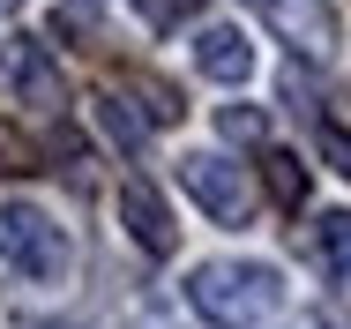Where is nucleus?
Here are the masks:
<instances>
[{
	"instance_id": "f257e3e1",
	"label": "nucleus",
	"mask_w": 351,
	"mask_h": 329,
	"mask_svg": "<svg viewBox=\"0 0 351 329\" xmlns=\"http://www.w3.org/2000/svg\"><path fill=\"white\" fill-rule=\"evenodd\" d=\"M187 307L210 329H262L284 307V277L269 262H202L187 277Z\"/></svg>"
},
{
	"instance_id": "f03ea898",
	"label": "nucleus",
	"mask_w": 351,
	"mask_h": 329,
	"mask_svg": "<svg viewBox=\"0 0 351 329\" xmlns=\"http://www.w3.org/2000/svg\"><path fill=\"white\" fill-rule=\"evenodd\" d=\"M0 255H8V269H23V277L53 284V277L68 269V232H60L45 209L8 202V209H0Z\"/></svg>"
},
{
	"instance_id": "7ed1b4c3",
	"label": "nucleus",
	"mask_w": 351,
	"mask_h": 329,
	"mask_svg": "<svg viewBox=\"0 0 351 329\" xmlns=\"http://www.w3.org/2000/svg\"><path fill=\"white\" fill-rule=\"evenodd\" d=\"M180 188L202 202L217 225H254V188H247V172H239L232 157H217V150L180 157Z\"/></svg>"
},
{
	"instance_id": "20e7f679",
	"label": "nucleus",
	"mask_w": 351,
	"mask_h": 329,
	"mask_svg": "<svg viewBox=\"0 0 351 329\" xmlns=\"http://www.w3.org/2000/svg\"><path fill=\"white\" fill-rule=\"evenodd\" d=\"M0 75H8V90H15L23 105H38V113H60V105H68L60 60H53L38 38H8V45H0Z\"/></svg>"
},
{
	"instance_id": "39448f33",
	"label": "nucleus",
	"mask_w": 351,
	"mask_h": 329,
	"mask_svg": "<svg viewBox=\"0 0 351 329\" xmlns=\"http://www.w3.org/2000/svg\"><path fill=\"white\" fill-rule=\"evenodd\" d=\"M120 225H128V240H135L149 262H165L180 247V225H172V209H165V195L149 180H120Z\"/></svg>"
},
{
	"instance_id": "423d86ee",
	"label": "nucleus",
	"mask_w": 351,
	"mask_h": 329,
	"mask_svg": "<svg viewBox=\"0 0 351 329\" xmlns=\"http://www.w3.org/2000/svg\"><path fill=\"white\" fill-rule=\"evenodd\" d=\"M195 67H202L210 82H247V75H254V38H247L239 23H202V30H195Z\"/></svg>"
},
{
	"instance_id": "0eeeda50",
	"label": "nucleus",
	"mask_w": 351,
	"mask_h": 329,
	"mask_svg": "<svg viewBox=\"0 0 351 329\" xmlns=\"http://www.w3.org/2000/svg\"><path fill=\"white\" fill-rule=\"evenodd\" d=\"M90 113H97V128H105V142H112V150H142V142H149V120H142V113L120 98V90L90 98Z\"/></svg>"
},
{
	"instance_id": "6e6552de",
	"label": "nucleus",
	"mask_w": 351,
	"mask_h": 329,
	"mask_svg": "<svg viewBox=\"0 0 351 329\" xmlns=\"http://www.w3.org/2000/svg\"><path fill=\"white\" fill-rule=\"evenodd\" d=\"M262 188H269L277 209H299V202H306V165H299L291 150H262Z\"/></svg>"
},
{
	"instance_id": "1a4fd4ad",
	"label": "nucleus",
	"mask_w": 351,
	"mask_h": 329,
	"mask_svg": "<svg viewBox=\"0 0 351 329\" xmlns=\"http://www.w3.org/2000/svg\"><path fill=\"white\" fill-rule=\"evenodd\" d=\"M314 262L329 269V277H351V209H329L314 225Z\"/></svg>"
},
{
	"instance_id": "9d476101",
	"label": "nucleus",
	"mask_w": 351,
	"mask_h": 329,
	"mask_svg": "<svg viewBox=\"0 0 351 329\" xmlns=\"http://www.w3.org/2000/svg\"><path fill=\"white\" fill-rule=\"evenodd\" d=\"M247 8H262V15H269V23H284V30H291V38H299V30H306V38H314V45H306V53H322V45H329V23H322V15H299V8H291V0H247Z\"/></svg>"
},
{
	"instance_id": "9b49d317",
	"label": "nucleus",
	"mask_w": 351,
	"mask_h": 329,
	"mask_svg": "<svg viewBox=\"0 0 351 329\" xmlns=\"http://www.w3.org/2000/svg\"><path fill=\"white\" fill-rule=\"evenodd\" d=\"M0 172H15V180H23V172H45V150L23 128H0Z\"/></svg>"
},
{
	"instance_id": "f8f14e48",
	"label": "nucleus",
	"mask_w": 351,
	"mask_h": 329,
	"mask_svg": "<svg viewBox=\"0 0 351 329\" xmlns=\"http://www.w3.org/2000/svg\"><path fill=\"white\" fill-rule=\"evenodd\" d=\"M217 128H224V142H262L269 120H262V105H224V113H217Z\"/></svg>"
},
{
	"instance_id": "ddd939ff",
	"label": "nucleus",
	"mask_w": 351,
	"mask_h": 329,
	"mask_svg": "<svg viewBox=\"0 0 351 329\" xmlns=\"http://www.w3.org/2000/svg\"><path fill=\"white\" fill-rule=\"evenodd\" d=\"M142 23H157V30H172V23H195L202 15V0H135Z\"/></svg>"
},
{
	"instance_id": "4468645a",
	"label": "nucleus",
	"mask_w": 351,
	"mask_h": 329,
	"mask_svg": "<svg viewBox=\"0 0 351 329\" xmlns=\"http://www.w3.org/2000/svg\"><path fill=\"white\" fill-rule=\"evenodd\" d=\"M322 157H329V165L351 180V135H344V128H322Z\"/></svg>"
},
{
	"instance_id": "2eb2a0df",
	"label": "nucleus",
	"mask_w": 351,
	"mask_h": 329,
	"mask_svg": "<svg viewBox=\"0 0 351 329\" xmlns=\"http://www.w3.org/2000/svg\"><path fill=\"white\" fill-rule=\"evenodd\" d=\"M0 8H15V0H0Z\"/></svg>"
}]
</instances>
